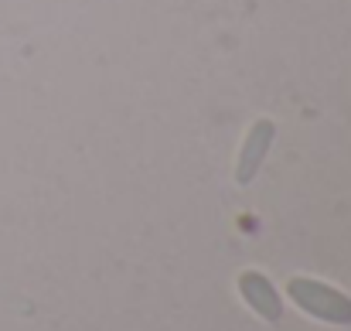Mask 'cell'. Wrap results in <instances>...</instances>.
I'll return each instance as SVG.
<instances>
[{
  "label": "cell",
  "mask_w": 351,
  "mask_h": 331,
  "mask_svg": "<svg viewBox=\"0 0 351 331\" xmlns=\"http://www.w3.org/2000/svg\"><path fill=\"white\" fill-rule=\"evenodd\" d=\"M273 140H276V123L273 119H256L249 126V133H245V140L239 147V157H235V181L239 185H249L259 174Z\"/></svg>",
  "instance_id": "7a4b0ae2"
},
{
  "label": "cell",
  "mask_w": 351,
  "mask_h": 331,
  "mask_svg": "<svg viewBox=\"0 0 351 331\" xmlns=\"http://www.w3.org/2000/svg\"><path fill=\"white\" fill-rule=\"evenodd\" d=\"M239 294L252 308V315H259L263 321H269V325L283 321V297L276 294L273 280L263 277L259 270H242L239 273Z\"/></svg>",
  "instance_id": "3957f363"
},
{
  "label": "cell",
  "mask_w": 351,
  "mask_h": 331,
  "mask_svg": "<svg viewBox=\"0 0 351 331\" xmlns=\"http://www.w3.org/2000/svg\"><path fill=\"white\" fill-rule=\"evenodd\" d=\"M287 294H290V301H293L304 315H311V318H317V321H324V325H341V328L351 325V297L345 290L324 284V280L293 277V280L287 284Z\"/></svg>",
  "instance_id": "6da1fadb"
}]
</instances>
